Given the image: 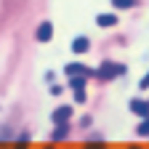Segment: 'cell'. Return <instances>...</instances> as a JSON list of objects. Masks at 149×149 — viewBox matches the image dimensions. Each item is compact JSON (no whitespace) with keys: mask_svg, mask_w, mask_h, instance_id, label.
I'll use <instances>...</instances> for the list:
<instances>
[{"mask_svg":"<svg viewBox=\"0 0 149 149\" xmlns=\"http://www.w3.org/2000/svg\"><path fill=\"white\" fill-rule=\"evenodd\" d=\"M123 72H125L123 64H101V69H99L101 77H117V74H123Z\"/></svg>","mask_w":149,"mask_h":149,"instance_id":"obj_1","label":"cell"},{"mask_svg":"<svg viewBox=\"0 0 149 149\" xmlns=\"http://www.w3.org/2000/svg\"><path fill=\"white\" fill-rule=\"evenodd\" d=\"M130 112H136L139 117H149V101L133 99V101H130Z\"/></svg>","mask_w":149,"mask_h":149,"instance_id":"obj_2","label":"cell"},{"mask_svg":"<svg viewBox=\"0 0 149 149\" xmlns=\"http://www.w3.org/2000/svg\"><path fill=\"white\" fill-rule=\"evenodd\" d=\"M69 115H72V107H69V104H67V107H59V109L53 112V123H56V125H61V123L69 120Z\"/></svg>","mask_w":149,"mask_h":149,"instance_id":"obj_3","label":"cell"},{"mask_svg":"<svg viewBox=\"0 0 149 149\" xmlns=\"http://www.w3.org/2000/svg\"><path fill=\"white\" fill-rule=\"evenodd\" d=\"M88 48H91L88 37H74V40H72V53H85Z\"/></svg>","mask_w":149,"mask_h":149,"instance_id":"obj_4","label":"cell"},{"mask_svg":"<svg viewBox=\"0 0 149 149\" xmlns=\"http://www.w3.org/2000/svg\"><path fill=\"white\" fill-rule=\"evenodd\" d=\"M51 35H53V27H51L48 22H43L40 27H37V40H40V43H48Z\"/></svg>","mask_w":149,"mask_h":149,"instance_id":"obj_5","label":"cell"},{"mask_svg":"<svg viewBox=\"0 0 149 149\" xmlns=\"http://www.w3.org/2000/svg\"><path fill=\"white\" fill-rule=\"evenodd\" d=\"M96 24H99V27H115V24H117V16L101 13V16H96Z\"/></svg>","mask_w":149,"mask_h":149,"instance_id":"obj_6","label":"cell"},{"mask_svg":"<svg viewBox=\"0 0 149 149\" xmlns=\"http://www.w3.org/2000/svg\"><path fill=\"white\" fill-rule=\"evenodd\" d=\"M93 69H88V67H83V64H67V74H91Z\"/></svg>","mask_w":149,"mask_h":149,"instance_id":"obj_7","label":"cell"},{"mask_svg":"<svg viewBox=\"0 0 149 149\" xmlns=\"http://www.w3.org/2000/svg\"><path fill=\"white\" fill-rule=\"evenodd\" d=\"M85 77H88V74H74V77L69 80V85H72L74 91H77V88H85Z\"/></svg>","mask_w":149,"mask_h":149,"instance_id":"obj_8","label":"cell"},{"mask_svg":"<svg viewBox=\"0 0 149 149\" xmlns=\"http://www.w3.org/2000/svg\"><path fill=\"white\" fill-rule=\"evenodd\" d=\"M67 133H69V128H67V123H61L59 128H56V133H53V141H61V139H67Z\"/></svg>","mask_w":149,"mask_h":149,"instance_id":"obj_9","label":"cell"},{"mask_svg":"<svg viewBox=\"0 0 149 149\" xmlns=\"http://www.w3.org/2000/svg\"><path fill=\"white\" fill-rule=\"evenodd\" d=\"M112 6L115 8H130V6H136V0H112Z\"/></svg>","mask_w":149,"mask_h":149,"instance_id":"obj_10","label":"cell"},{"mask_svg":"<svg viewBox=\"0 0 149 149\" xmlns=\"http://www.w3.org/2000/svg\"><path fill=\"white\" fill-rule=\"evenodd\" d=\"M139 136H149V117H144V123L139 125V130H136Z\"/></svg>","mask_w":149,"mask_h":149,"instance_id":"obj_11","label":"cell"},{"mask_svg":"<svg viewBox=\"0 0 149 149\" xmlns=\"http://www.w3.org/2000/svg\"><path fill=\"white\" fill-rule=\"evenodd\" d=\"M85 96H88L85 88H77V91H74V101H77V104H83V101H85Z\"/></svg>","mask_w":149,"mask_h":149,"instance_id":"obj_12","label":"cell"},{"mask_svg":"<svg viewBox=\"0 0 149 149\" xmlns=\"http://www.w3.org/2000/svg\"><path fill=\"white\" fill-rule=\"evenodd\" d=\"M83 149H107V144H101V141H93V144H85Z\"/></svg>","mask_w":149,"mask_h":149,"instance_id":"obj_13","label":"cell"},{"mask_svg":"<svg viewBox=\"0 0 149 149\" xmlns=\"http://www.w3.org/2000/svg\"><path fill=\"white\" fill-rule=\"evenodd\" d=\"M16 149H27V136H22V141L16 144Z\"/></svg>","mask_w":149,"mask_h":149,"instance_id":"obj_14","label":"cell"},{"mask_svg":"<svg viewBox=\"0 0 149 149\" xmlns=\"http://www.w3.org/2000/svg\"><path fill=\"white\" fill-rule=\"evenodd\" d=\"M141 88H149V74H144V77H141V83H139Z\"/></svg>","mask_w":149,"mask_h":149,"instance_id":"obj_15","label":"cell"}]
</instances>
